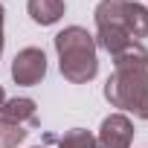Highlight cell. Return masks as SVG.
Wrapping results in <instances>:
<instances>
[{
  "mask_svg": "<svg viewBox=\"0 0 148 148\" xmlns=\"http://www.w3.org/2000/svg\"><path fill=\"white\" fill-rule=\"evenodd\" d=\"M6 102V93H3V87H0V105H3Z\"/></svg>",
  "mask_w": 148,
  "mask_h": 148,
  "instance_id": "12",
  "label": "cell"
},
{
  "mask_svg": "<svg viewBox=\"0 0 148 148\" xmlns=\"http://www.w3.org/2000/svg\"><path fill=\"white\" fill-rule=\"evenodd\" d=\"M113 64L116 67H148V49L139 41H134L113 55Z\"/></svg>",
  "mask_w": 148,
  "mask_h": 148,
  "instance_id": "8",
  "label": "cell"
},
{
  "mask_svg": "<svg viewBox=\"0 0 148 148\" xmlns=\"http://www.w3.org/2000/svg\"><path fill=\"white\" fill-rule=\"evenodd\" d=\"M32 148H44V145H32Z\"/></svg>",
  "mask_w": 148,
  "mask_h": 148,
  "instance_id": "13",
  "label": "cell"
},
{
  "mask_svg": "<svg viewBox=\"0 0 148 148\" xmlns=\"http://www.w3.org/2000/svg\"><path fill=\"white\" fill-rule=\"evenodd\" d=\"M105 99L136 119H148V67H116L105 84Z\"/></svg>",
  "mask_w": 148,
  "mask_h": 148,
  "instance_id": "2",
  "label": "cell"
},
{
  "mask_svg": "<svg viewBox=\"0 0 148 148\" xmlns=\"http://www.w3.org/2000/svg\"><path fill=\"white\" fill-rule=\"evenodd\" d=\"M58 148H96V136L84 128H73L58 139Z\"/></svg>",
  "mask_w": 148,
  "mask_h": 148,
  "instance_id": "10",
  "label": "cell"
},
{
  "mask_svg": "<svg viewBox=\"0 0 148 148\" xmlns=\"http://www.w3.org/2000/svg\"><path fill=\"white\" fill-rule=\"evenodd\" d=\"M0 119L6 122H18V125H35L38 113H35V102L32 99H6L0 105Z\"/></svg>",
  "mask_w": 148,
  "mask_h": 148,
  "instance_id": "5",
  "label": "cell"
},
{
  "mask_svg": "<svg viewBox=\"0 0 148 148\" xmlns=\"http://www.w3.org/2000/svg\"><path fill=\"white\" fill-rule=\"evenodd\" d=\"M0 52H3V6H0Z\"/></svg>",
  "mask_w": 148,
  "mask_h": 148,
  "instance_id": "11",
  "label": "cell"
},
{
  "mask_svg": "<svg viewBox=\"0 0 148 148\" xmlns=\"http://www.w3.org/2000/svg\"><path fill=\"white\" fill-rule=\"evenodd\" d=\"M26 125H18V122H6L0 119V148H18L23 139H26Z\"/></svg>",
  "mask_w": 148,
  "mask_h": 148,
  "instance_id": "9",
  "label": "cell"
},
{
  "mask_svg": "<svg viewBox=\"0 0 148 148\" xmlns=\"http://www.w3.org/2000/svg\"><path fill=\"white\" fill-rule=\"evenodd\" d=\"M44 76H47V55H44V49L26 47V49H21V52L15 55V61H12V79H15L18 84L32 87V84H38Z\"/></svg>",
  "mask_w": 148,
  "mask_h": 148,
  "instance_id": "3",
  "label": "cell"
},
{
  "mask_svg": "<svg viewBox=\"0 0 148 148\" xmlns=\"http://www.w3.org/2000/svg\"><path fill=\"white\" fill-rule=\"evenodd\" d=\"M55 52L61 76L73 84H87L99 73L96 58V38L82 26H67L55 35Z\"/></svg>",
  "mask_w": 148,
  "mask_h": 148,
  "instance_id": "1",
  "label": "cell"
},
{
  "mask_svg": "<svg viewBox=\"0 0 148 148\" xmlns=\"http://www.w3.org/2000/svg\"><path fill=\"white\" fill-rule=\"evenodd\" d=\"M122 23H125V29H128V35H131L134 41L148 38V6L125 0V9H122Z\"/></svg>",
  "mask_w": 148,
  "mask_h": 148,
  "instance_id": "6",
  "label": "cell"
},
{
  "mask_svg": "<svg viewBox=\"0 0 148 148\" xmlns=\"http://www.w3.org/2000/svg\"><path fill=\"white\" fill-rule=\"evenodd\" d=\"M134 142V122L125 113H110L102 119L96 148H131Z\"/></svg>",
  "mask_w": 148,
  "mask_h": 148,
  "instance_id": "4",
  "label": "cell"
},
{
  "mask_svg": "<svg viewBox=\"0 0 148 148\" xmlns=\"http://www.w3.org/2000/svg\"><path fill=\"white\" fill-rule=\"evenodd\" d=\"M26 12H29V18H32L35 23L52 26V23H58L61 15H64V0H29V3H26Z\"/></svg>",
  "mask_w": 148,
  "mask_h": 148,
  "instance_id": "7",
  "label": "cell"
}]
</instances>
